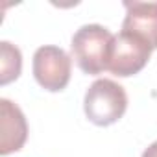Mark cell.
Masks as SVG:
<instances>
[{
	"label": "cell",
	"mask_w": 157,
	"mask_h": 157,
	"mask_svg": "<svg viewBox=\"0 0 157 157\" xmlns=\"http://www.w3.org/2000/svg\"><path fill=\"white\" fill-rule=\"evenodd\" d=\"M0 68H2V74H0V83L2 85H8L10 82L17 80L22 68L21 50L8 41L0 43Z\"/></svg>",
	"instance_id": "obj_7"
},
{
	"label": "cell",
	"mask_w": 157,
	"mask_h": 157,
	"mask_svg": "<svg viewBox=\"0 0 157 157\" xmlns=\"http://www.w3.org/2000/svg\"><path fill=\"white\" fill-rule=\"evenodd\" d=\"M83 109L93 124L111 126L124 117L128 109V94L124 87L113 80H96L85 93Z\"/></svg>",
	"instance_id": "obj_2"
},
{
	"label": "cell",
	"mask_w": 157,
	"mask_h": 157,
	"mask_svg": "<svg viewBox=\"0 0 157 157\" xmlns=\"http://www.w3.org/2000/svg\"><path fill=\"white\" fill-rule=\"evenodd\" d=\"M0 153L10 155L19 151L28 139V124L17 104L8 98L0 100Z\"/></svg>",
	"instance_id": "obj_5"
},
{
	"label": "cell",
	"mask_w": 157,
	"mask_h": 157,
	"mask_svg": "<svg viewBox=\"0 0 157 157\" xmlns=\"http://www.w3.org/2000/svg\"><path fill=\"white\" fill-rule=\"evenodd\" d=\"M72 72V59L70 56L59 46H41L33 54V76L37 83L50 91L59 93L70 82Z\"/></svg>",
	"instance_id": "obj_3"
},
{
	"label": "cell",
	"mask_w": 157,
	"mask_h": 157,
	"mask_svg": "<svg viewBox=\"0 0 157 157\" xmlns=\"http://www.w3.org/2000/svg\"><path fill=\"white\" fill-rule=\"evenodd\" d=\"M150 56H151V46L144 39L129 32H120L113 39L107 70H111L115 76L120 78L133 76L146 67Z\"/></svg>",
	"instance_id": "obj_4"
},
{
	"label": "cell",
	"mask_w": 157,
	"mask_h": 157,
	"mask_svg": "<svg viewBox=\"0 0 157 157\" xmlns=\"http://www.w3.org/2000/svg\"><path fill=\"white\" fill-rule=\"evenodd\" d=\"M142 157H157V140H155V142H151V144L144 150Z\"/></svg>",
	"instance_id": "obj_8"
},
{
	"label": "cell",
	"mask_w": 157,
	"mask_h": 157,
	"mask_svg": "<svg viewBox=\"0 0 157 157\" xmlns=\"http://www.w3.org/2000/svg\"><path fill=\"white\" fill-rule=\"evenodd\" d=\"M126 19L122 32H129L144 39L151 50L157 48V2H124Z\"/></svg>",
	"instance_id": "obj_6"
},
{
	"label": "cell",
	"mask_w": 157,
	"mask_h": 157,
	"mask_svg": "<svg viewBox=\"0 0 157 157\" xmlns=\"http://www.w3.org/2000/svg\"><path fill=\"white\" fill-rule=\"evenodd\" d=\"M115 35L100 24H85L72 37L70 50L85 74H100L107 70Z\"/></svg>",
	"instance_id": "obj_1"
}]
</instances>
